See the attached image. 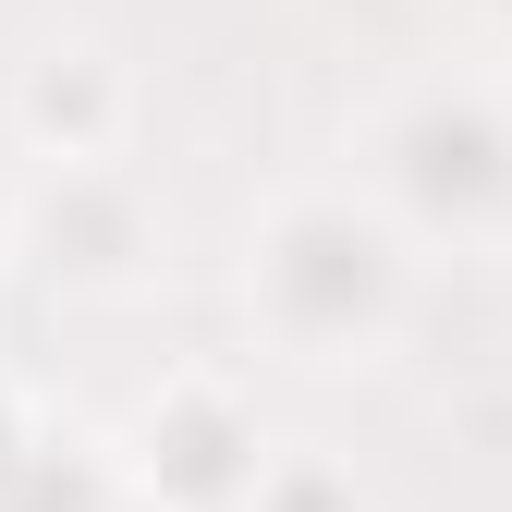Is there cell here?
<instances>
[{
	"label": "cell",
	"mask_w": 512,
	"mask_h": 512,
	"mask_svg": "<svg viewBox=\"0 0 512 512\" xmlns=\"http://www.w3.org/2000/svg\"><path fill=\"white\" fill-rule=\"evenodd\" d=\"M25 135H37L49 159H110V135H122V74H110V49H49V61H37Z\"/></svg>",
	"instance_id": "obj_4"
},
{
	"label": "cell",
	"mask_w": 512,
	"mask_h": 512,
	"mask_svg": "<svg viewBox=\"0 0 512 512\" xmlns=\"http://www.w3.org/2000/svg\"><path fill=\"white\" fill-rule=\"evenodd\" d=\"M378 171H391V196L415 220H452V232H488L512 208V122L476 98V86H427L391 110V135H378Z\"/></svg>",
	"instance_id": "obj_2"
},
{
	"label": "cell",
	"mask_w": 512,
	"mask_h": 512,
	"mask_svg": "<svg viewBox=\"0 0 512 512\" xmlns=\"http://www.w3.org/2000/svg\"><path fill=\"white\" fill-rule=\"evenodd\" d=\"M122 464H135V488L171 500V512H232V500H256V476H269L256 427L232 415V391H208V378L159 391L135 415V439H122Z\"/></svg>",
	"instance_id": "obj_3"
},
{
	"label": "cell",
	"mask_w": 512,
	"mask_h": 512,
	"mask_svg": "<svg viewBox=\"0 0 512 512\" xmlns=\"http://www.w3.org/2000/svg\"><path fill=\"white\" fill-rule=\"evenodd\" d=\"M256 512H354V488L317 476V464H269L256 476Z\"/></svg>",
	"instance_id": "obj_5"
},
{
	"label": "cell",
	"mask_w": 512,
	"mask_h": 512,
	"mask_svg": "<svg viewBox=\"0 0 512 512\" xmlns=\"http://www.w3.org/2000/svg\"><path fill=\"white\" fill-rule=\"evenodd\" d=\"M244 305L269 317L305 366H354L403 317V244H391V220H366L342 196H293L269 232H256Z\"/></svg>",
	"instance_id": "obj_1"
},
{
	"label": "cell",
	"mask_w": 512,
	"mask_h": 512,
	"mask_svg": "<svg viewBox=\"0 0 512 512\" xmlns=\"http://www.w3.org/2000/svg\"><path fill=\"white\" fill-rule=\"evenodd\" d=\"M488 13H512V0H488Z\"/></svg>",
	"instance_id": "obj_6"
}]
</instances>
